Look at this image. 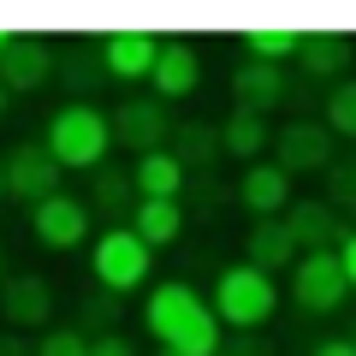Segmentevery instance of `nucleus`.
<instances>
[{
    "mask_svg": "<svg viewBox=\"0 0 356 356\" xmlns=\"http://www.w3.org/2000/svg\"><path fill=\"white\" fill-rule=\"evenodd\" d=\"M143 327H149L154 350H172V356H220V344H226L214 303L184 280H161L143 297Z\"/></svg>",
    "mask_w": 356,
    "mask_h": 356,
    "instance_id": "f257e3e1",
    "label": "nucleus"
},
{
    "mask_svg": "<svg viewBox=\"0 0 356 356\" xmlns=\"http://www.w3.org/2000/svg\"><path fill=\"white\" fill-rule=\"evenodd\" d=\"M42 149L60 166H77V172H102L107 149H113V113H102L95 102H65L60 113L48 119V137Z\"/></svg>",
    "mask_w": 356,
    "mask_h": 356,
    "instance_id": "f03ea898",
    "label": "nucleus"
},
{
    "mask_svg": "<svg viewBox=\"0 0 356 356\" xmlns=\"http://www.w3.org/2000/svg\"><path fill=\"white\" fill-rule=\"evenodd\" d=\"M214 315L220 327L232 332H261L267 321H273V309H280V285H273V273H261V267L250 261H232L220 267V280H214Z\"/></svg>",
    "mask_w": 356,
    "mask_h": 356,
    "instance_id": "7ed1b4c3",
    "label": "nucleus"
},
{
    "mask_svg": "<svg viewBox=\"0 0 356 356\" xmlns=\"http://www.w3.org/2000/svg\"><path fill=\"white\" fill-rule=\"evenodd\" d=\"M149 267H154V250L131 226H107L102 238L89 243V273H95V285H102L107 297L137 291V285L149 280Z\"/></svg>",
    "mask_w": 356,
    "mask_h": 356,
    "instance_id": "20e7f679",
    "label": "nucleus"
},
{
    "mask_svg": "<svg viewBox=\"0 0 356 356\" xmlns=\"http://www.w3.org/2000/svg\"><path fill=\"white\" fill-rule=\"evenodd\" d=\"M344 297H350V280H344L339 250H309V255H297L291 303L303 309V315H332V309H344Z\"/></svg>",
    "mask_w": 356,
    "mask_h": 356,
    "instance_id": "39448f33",
    "label": "nucleus"
},
{
    "mask_svg": "<svg viewBox=\"0 0 356 356\" xmlns=\"http://www.w3.org/2000/svg\"><path fill=\"white\" fill-rule=\"evenodd\" d=\"M0 172H6V196H13V202L42 208L48 196H60V172L65 166L54 161L42 143H13V154L0 161Z\"/></svg>",
    "mask_w": 356,
    "mask_h": 356,
    "instance_id": "423d86ee",
    "label": "nucleus"
},
{
    "mask_svg": "<svg viewBox=\"0 0 356 356\" xmlns=\"http://www.w3.org/2000/svg\"><path fill=\"white\" fill-rule=\"evenodd\" d=\"M172 119H166V102H154V95H131V102L113 107V143H125V149L154 154V149H172Z\"/></svg>",
    "mask_w": 356,
    "mask_h": 356,
    "instance_id": "0eeeda50",
    "label": "nucleus"
},
{
    "mask_svg": "<svg viewBox=\"0 0 356 356\" xmlns=\"http://www.w3.org/2000/svg\"><path fill=\"white\" fill-rule=\"evenodd\" d=\"M332 131L321 119H291L273 131V166L285 172H332Z\"/></svg>",
    "mask_w": 356,
    "mask_h": 356,
    "instance_id": "6e6552de",
    "label": "nucleus"
},
{
    "mask_svg": "<svg viewBox=\"0 0 356 356\" xmlns=\"http://www.w3.org/2000/svg\"><path fill=\"white\" fill-rule=\"evenodd\" d=\"M30 232H36L42 250H77V243H89V202H77V196H48L42 208H30Z\"/></svg>",
    "mask_w": 356,
    "mask_h": 356,
    "instance_id": "1a4fd4ad",
    "label": "nucleus"
},
{
    "mask_svg": "<svg viewBox=\"0 0 356 356\" xmlns=\"http://www.w3.org/2000/svg\"><path fill=\"white\" fill-rule=\"evenodd\" d=\"M232 196H238L255 220H285L291 214V172L273 166V161H255V166H243V178H238Z\"/></svg>",
    "mask_w": 356,
    "mask_h": 356,
    "instance_id": "9d476101",
    "label": "nucleus"
},
{
    "mask_svg": "<svg viewBox=\"0 0 356 356\" xmlns=\"http://www.w3.org/2000/svg\"><path fill=\"white\" fill-rule=\"evenodd\" d=\"M154 60H161V42L149 30H113V36H102V72L119 77V83L154 77Z\"/></svg>",
    "mask_w": 356,
    "mask_h": 356,
    "instance_id": "9b49d317",
    "label": "nucleus"
},
{
    "mask_svg": "<svg viewBox=\"0 0 356 356\" xmlns=\"http://www.w3.org/2000/svg\"><path fill=\"white\" fill-rule=\"evenodd\" d=\"M54 48L42 36H13L6 42V54H0V83L6 89H18V95H30V89H42L54 77Z\"/></svg>",
    "mask_w": 356,
    "mask_h": 356,
    "instance_id": "f8f14e48",
    "label": "nucleus"
},
{
    "mask_svg": "<svg viewBox=\"0 0 356 356\" xmlns=\"http://www.w3.org/2000/svg\"><path fill=\"white\" fill-rule=\"evenodd\" d=\"M0 309H6V321H13V332L48 327V321H54V285L42 280V273H6Z\"/></svg>",
    "mask_w": 356,
    "mask_h": 356,
    "instance_id": "ddd939ff",
    "label": "nucleus"
},
{
    "mask_svg": "<svg viewBox=\"0 0 356 356\" xmlns=\"http://www.w3.org/2000/svg\"><path fill=\"white\" fill-rule=\"evenodd\" d=\"M285 226L297 232V250H339L344 238H350V226H344V214L327 202V196H309V202H291V214H285Z\"/></svg>",
    "mask_w": 356,
    "mask_h": 356,
    "instance_id": "4468645a",
    "label": "nucleus"
},
{
    "mask_svg": "<svg viewBox=\"0 0 356 356\" xmlns=\"http://www.w3.org/2000/svg\"><path fill=\"white\" fill-rule=\"evenodd\" d=\"M154 102H184L196 83H202V54L191 48V42H161V60H154Z\"/></svg>",
    "mask_w": 356,
    "mask_h": 356,
    "instance_id": "2eb2a0df",
    "label": "nucleus"
},
{
    "mask_svg": "<svg viewBox=\"0 0 356 356\" xmlns=\"http://www.w3.org/2000/svg\"><path fill=\"white\" fill-rule=\"evenodd\" d=\"M297 232L285 226V220H255L250 232H243V261L261 267V273H285V267H297Z\"/></svg>",
    "mask_w": 356,
    "mask_h": 356,
    "instance_id": "dca6fc26",
    "label": "nucleus"
},
{
    "mask_svg": "<svg viewBox=\"0 0 356 356\" xmlns=\"http://www.w3.org/2000/svg\"><path fill=\"white\" fill-rule=\"evenodd\" d=\"M131 184H137L143 202H178L184 184H191V172H184V161H178L172 149H154V154H143V161L131 166Z\"/></svg>",
    "mask_w": 356,
    "mask_h": 356,
    "instance_id": "f3484780",
    "label": "nucleus"
},
{
    "mask_svg": "<svg viewBox=\"0 0 356 356\" xmlns=\"http://www.w3.org/2000/svg\"><path fill=\"white\" fill-rule=\"evenodd\" d=\"M285 102V72L261 60H243L232 72V107H250V113H273Z\"/></svg>",
    "mask_w": 356,
    "mask_h": 356,
    "instance_id": "a211bd4d",
    "label": "nucleus"
},
{
    "mask_svg": "<svg viewBox=\"0 0 356 356\" xmlns=\"http://www.w3.org/2000/svg\"><path fill=\"white\" fill-rule=\"evenodd\" d=\"M137 184H131V172H119V166H102V172L89 178V214H107L113 226H131V214H137Z\"/></svg>",
    "mask_w": 356,
    "mask_h": 356,
    "instance_id": "6ab92c4d",
    "label": "nucleus"
},
{
    "mask_svg": "<svg viewBox=\"0 0 356 356\" xmlns=\"http://www.w3.org/2000/svg\"><path fill=\"white\" fill-rule=\"evenodd\" d=\"M356 60L350 36H339V30H309L303 42H297V65H303L309 77H344Z\"/></svg>",
    "mask_w": 356,
    "mask_h": 356,
    "instance_id": "aec40b11",
    "label": "nucleus"
},
{
    "mask_svg": "<svg viewBox=\"0 0 356 356\" xmlns=\"http://www.w3.org/2000/svg\"><path fill=\"white\" fill-rule=\"evenodd\" d=\"M220 137H226V154L243 166L261 161V149H273V125H267V113H250V107H232V119L220 125Z\"/></svg>",
    "mask_w": 356,
    "mask_h": 356,
    "instance_id": "412c9836",
    "label": "nucleus"
},
{
    "mask_svg": "<svg viewBox=\"0 0 356 356\" xmlns=\"http://www.w3.org/2000/svg\"><path fill=\"white\" fill-rule=\"evenodd\" d=\"M172 154L184 161V172H208V166L226 154V137H220V125L191 119V125H178V131H172Z\"/></svg>",
    "mask_w": 356,
    "mask_h": 356,
    "instance_id": "4be33fe9",
    "label": "nucleus"
},
{
    "mask_svg": "<svg viewBox=\"0 0 356 356\" xmlns=\"http://www.w3.org/2000/svg\"><path fill=\"white\" fill-rule=\"evenodd\" d=\"M131 232H137L149 250H166V243H178V232H184V202H137V214H131Z\"/></svg>",
    "mask_w": 356,
    "mask_h": 356,
    "instance_id": "5701e85b",
    "label": "nucleus"
},
{
    "mask_svg": "<svg viewBox=\"0 0 356 356\" xmlns=\"http://www.w3.org/2000/svg\"><path fill=\"white\" fill-rule=\"evenodd\" d=\"M297 30H243V60H261V65H280V60H291L297 54Z\"/></svg>",
    "mask_w": 356,
    "mask_h": 356,
    "instance_id": "b1692460",
    "label": "nucleus"
},
{
    "mask_svg": "<svg viewBox=\"0 0 356 356\" xmlns=\"http://www.w3.org/2000/svg\"><path fill=\"white\" fill-rule=\"evenodd\" d=\"M321 125H327L332 137L356 143V83H350V77L327 89V107H321Z\"/></svg>",
    "mask_w": 356,
    "mask_h": 356,
    "instance_id": "393cba45",
    "label": "nucleus"
},
{
    "mask_svg": "<svg viewBox=\"0 0 356 356\" xmlns=\"http://www.w3.org/2000/svg\"><path fill=\"white\" fill-rule=\"evenodd\" d=\"M327 202L339 208V214H350V220H356V154L332 161V172H327Z\"/></svg>",
    "mask_w": 356,
    "mask_h": 356,
    "instance_id": "a878e982",
    "label": "nucleus"
},
{
    "mask_svg": "<svg viewBox=\"0 0 356 356\" xmlns=\"http://www.w3.org/2000/svg\"><path fill=\"white\" fill-rule=\"evenodd\" d=\"M89 332H77V327H48L36 339V356H89Z\"/></svg>",
    "mask_w": 356,
    "mask_h": 356,
    "instance_id": "bb28decb",
    "label": "nucleus"
},
{
    "mask_svg": "<svg viewBox=\"0 0 356 356\" xmlns=\"http://www.w3.org/2000/svg\"><path fill=\"white\" fill-rule=\"evenodd\" d=\"M220 356H273V344H267L261 332H238V339L220 344Z\"/></svg>",
    "mask_w": 356,
    "mask_h": 356,
    "instance_id": "cd10ccee",
    "label": "nucleus"
},
{
    "mask_svg": "<svg viewBox=\"0 0 356 356\" xmlns=\"http://www.w3.org/2000/svg\"><path fill=\"white\" fill-rule=\"evenodd\" d=\"M89 356H137V344H131L125 332H102V339L89 344Z\"/></svg>",
    "mask_w": 356,
    "mask_h": 356,
    "instance_id": "c85d7f7f",
    "label": "nucleus"
},
{
    "mask_svg": "<svg viewBox=\"0 0 356 356\" xmlns=\"http://www.w3.org/2000/svg\"><path fill=\"white\" fill-rule=\"evenodd\" d=\"M0 356H36V344H30L24 332H13V327H6V332H0Z\"/></svg>",
    "mask_w": 356,
    "mask_h": 356,
    "instance_id": "c756f323",
    "label": "nucleus"
},
{
    "mask_svg": "<svg viewBox=\"0 0 356 356\" xmlns=\"http://www.w3.org/2000/svg\"><path fill=\"white\" fill-rule=\"evenodd\" d=\"M339 261H344V280H350V291H356V226H350V238L339 243Z\"/></svg>",
    "mask_w": 356,
    "mask_h": 356,
    "instance_id": "7c9ffc66",
    "label": "nucleus"
},
{
    "mask_svg": "<svg viewBox=\"0 0 356 356\" xmlns=\"http://www.w3.org/2000/svg\"><path fill=\"white\" fill-rule=\"evenodd\" d=\"M315 356H356V339H321Z\"/></svg>",
    "mask_w": 356,
    "mask_h": 356,
    "instance_id": "2f4dec72",
    "label": "nucleus"
},
{
    "mask_svg": "<svg viewBox=\"0 0 356 356\" xmlns=\"http://www.w3.org/2000/svg\"><path fill=\"white\" fill-rule=\"evenodd\" d=\"M6 95H13V89H6V83H0V107H6Z\"/></svg>",
    "mask_w": 356,
    "mask_h": 356,
    "instance_id": "473e14b6",
    "label": "nucleus"
},
{
    "mask_svg": "<svg viewBox=\"0 0 356 356\" xmlns=\"http://www.w3.org/2000/svg\"><path fill=\"white\" fill-rule=\"evenodd\" d=\"M0 291H6V261H0Z\"/></svg>",
    "mask_w": 356,
    "mask_h": 356,
    "instance_id": "72a5a7b5",
    "label": "nucleus"
},
{
    "mask_svg": "<svg viewBox=\"0 0 356 356\" xmlns=\"http://www.w3.org/2000/svg\"><path fill=\"white\" fill-rule=\"evenodd\" d=\"M6 42H13V36H6V30H0V54H6Z\"/></svg>",
    "mask_w": 356,
    "mask_h": 356,
    "instance_id": "f704fd0d",
    "label": "nucleus"
},
{
    "mask_svg": "<svg viewBox=\"0 0 356 356\" xmlns=\"http://www.w3.org/2000/svg\"><path fill=\"white\" fill-rule=\"evenodd\" d=\"M0 196H6V172H0Z\"/></svg>",
    "mask_w": 356,
    "mask_h": 356,
    "instance_id": "c9c22d12",
    "label": "nucleus"
},
{
    "mask_svg": "<svg viewBox=\"0 0 356 356\" xmlns=\"http://www.w3.org/2000/svg\"><path fill=\"white\" fill-rule=\"evenodd\" d=\"M154 356H172V350H154Z\"/></svg>",
    "mask_w": 356,
    "mask_h": 356,
    "instance_id": "e433bc0d",
    "label": "nucleus"
}]
</instances>
